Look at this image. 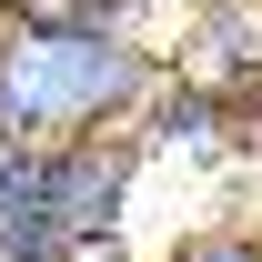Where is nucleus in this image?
Here are the masks:
<instances>
[{
  "instance_id": "423d86ee",
  "label": "nucleus",
  "mask_w": 262,
  "mask_h": 262,
  "mask_svg": "<svg viewBox=\"0 0 262 262\" xmlns=\"http://www.w3.org/2000/svg\"><path fill=\"white\" fill-rule=\"evenodd\" d=\"M10 10H20V0H0V20H10Z\"/></svg>"
},
{
  "instance_id": "7ed1b4c3",
  "label": "nucleus",
  "mask_w": 262,
  "mask_h": 262,
  "mask_svg": "<svg viewBox=\"0 0 262 262\" xmlns=\"http://www.w3.org/2000/svg\"><path fill=\"white\" fill-rule=\"evenodd\" d=\"M171 81L232 111V101L262 81V10L252 0H212L192 31H182V51H171Z\"/></svg>"
},
{
  "instance_id": "20e7f679",
  "label": "nucleus",
  "mask_w": 262,
  "mask_h": 262,
  "mask_svg": "<svg viewBox=\"0 0 262 262\" xmlns=\"http://www.w3.org/2000/svg\"><path fill=\"white\" fill-rule=\"evenodd\" d=\"M10 20H40V31H111V40H141V0H20Z\"/></svg>"
},
{
  "instance_id": "f257e3e1",
  "label": "nucleus",
  "mask_w": 262,
  "mask_h": 262,
  "mask_svg": "<svg viewBox=\"0 0 262 262\" xmlns=\"http://www.w3.org/2000/svg\"><path fill=\"white\" fill-rule=\"evenodd\" d=\"M151 81H162L151 40L0 20V151H51V141H81V131H131Z\"/></svg>"
},
{
  "instance_id": "f03ea898",
  "label": "nucleus",
  "mask_w": 262,
  "mask_h": 262,
  "mask_svg": "<svg viewBox=\"0 0 262 262\" xmlns=\"http://www.w3.org/2000/svg\"><path fill=\"white\" fill-rule=\"evenodd\" d=\"M141 141L131 131H81L51 151H0V262H91L131 222L141 192Z\"/></svg>"
},
{
  "instance_id": "39448f33",
  "label": "nucleus",
  "mask_w": 262,
  "mask_h": 262,
  "mask_svg": "<svg viewBox=\"0 0 262 262\" xmlns=\"http://www.w3.org/2000/svg\"><path fill=\"white\" fill-rule=\"evenodd\" d=\"M162 262H262V232L252 222H202V232H182Z\"/></svg>"
}]
</instances>
